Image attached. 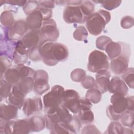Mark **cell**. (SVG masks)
Listing matches in <instances>:
<instances>
[{
    "instance_id": "obj_1",
    "label": "cell",
    "mask_w": 134,
    "mask_h": 134,
    "mask_svg": "<svg viewBox=\"0 0 134 134\" xmlns=\"http://www.w3.org/2000/svg\"><path fill=\"white\" fill-rule=\"evenodd\" d=\"M40 52L43 63L48 66H54L59 62L67 60L69 51L66 46L56 42L40 43Z\"/></svg>"
},
{
    "instance_id": "obj_2",
    "label": "cell",
    "mask_w": 134,
    "mask_h": 134,
    "mask_svg": "<svg viewBox=\"0 0 134 134\" xmlns=\"http://www.w3.org/2000/svg\"><path fill=\"white\" fill-rule=\"evenodd\" d=\"M110 19L111 15L109 12L100 9L87 17L85 21L86 28L90 34L97 36L102 33Z\"/></svg>"
},
{
    "instance_id": "obj_3",
    "label": "cell",
    "mask_w": 134,
    "mask_h": 134,
    "mask_svg": "<svg viewBox=\"0 0 134 134\" xmlns=\"http://www.w3.org/2000/svg\"><path fill=\"white\" fill-rule=\"evenodd\" d=\"M109 67L108 58L104 52L95 50L90 53L87 63L89 71L97 73L102 70H108Z\"/></svg>"
},
{
    "instance_id": "obj_4",
    "label": "cell",
    "mask_w": 134,
    "mask_h": 134,
    "mask_svg": "<svg viewBox=\"0 0 134 134\" xmlns=\"http://www.w3.org/2000/svg\"><path fill=\"white\" fill-rule=\"evenodd\" d=\"M64 88L59 85L53 86L50 92L46 94L43 98V104L45 111L52 108H55L62 104Z\"/></svg>"
},
{
    "instance_id": "obj_5",
    "label": "cell",
    "mask_w": 134,
    "mask_h": 134,
    "mask_svg": "<svg viewBox=\"0 0 134 134\" xmlns=\"http://www.w3.org/2000/svg\"><path fill=\"white\" fill-rule=\"evenodd\" d=\"M130 49L129 46L122 42V51L120 55L111 60L110 67L116 75H121L128 68Z\"/></svg>"
},
{
    "instance_id": "obj_6",
    "label": "cell",
    "mask_w": 134,
    "mask_h": 134,
    "mask_svg": "<svg viewBox=\"0 0 134 134\" xmlns=\"http://www.w3.org/2000/svg\"><path fill=\"white\" fill-rule=\"evenodd\" d=\"M41 43L55 42L59 37V31L55 20L50 19L43 21L42 26L39 29Z\"/></svg>"
},
{
    "instance_id": "obj_7",
    "label": "cell",
    "mask_w": 134,
    "mask_h": 134,
    "mask_svg": "<svg viewBox=\"0 0 134 134\" xmlns=\"http://www.w3.org/2000/svg\"><path fill=\"white\" fill-rule=\"evenodd\" d=\"M34 91L38 95H41L50 89L48 73L44 70L35 71L34 77Z\"/></svg>"
},
{
    "instance_id": "obj_8",
    "label": "cell",
    "mask_w": 134,
    "mask_h": 134,
    "mask_svg": "<svg viewBox=\"0 0 134 134\" xmlns=\"http://www.w3.org/2000/svg\"><path fill=\"white\" fill-rule=\"evenodd\" d=\"M80 96L74 90H67L64 91L62 105L74 114H77L80 109Z\"/></svg>"
},
{
    "instance_id": "obj_9",
    "label": "cell",
    "mask_w": 134,
    "mask_h": 134,
    "mask_svg": "<svg viewBox=\"0 0 134 134\" xmlns=\"http://www.w3.org/2000/svg\"><path fill=\"white\" fill-rule=\"evenodd\" d=\"M28 29L26 20H18L9 27L6 31V36L7 39L17 41L20 40L27 33Z\"/></svg>"
},
{
    "instance_id": "obj_10",
    "label": "cell",
    "mask_w": 134,
    "mask_h": 134,
    "mask_svg": "<svg viewBox=\"0 0 134 134\" xmlns=\"http://www.w3.org/2000/svg\"><path fill=\"white\" fill-rule=\"evenodd\" d=\"M63 18L68 24L82 23L85 21L80 6L67 5L63 12Z\"/></svg>"
},
{
    "instance_id": "obj_11",
    "label": "cell",
    "mask_w": 134,
    "mask_h": 134,
    "mask_svg": "<svg viewBox=\"0 0 134 134\" xmlns=\"http://www.w3.org/2000/svg\"><path fill=\"white\" fill-rule=\"evenodd\" d=\"M43 105L40 97L26 98L25 99L23 106L24 113L26 116H30L34 114L39 113L42 111Z\"/></svg>"
},
{
    "instance_id": "obj_12",
    "label": "cell",
    "mask_w": 134,
    "mask_h": 134,
    "mask_svg": "<svg viewBox=\"0 0 134 134\" xmlns=\"http://www.w3.org/2000/svg\"><path fill=\"white\" fill-rule=\"evenodd\" d=\"M18 41L24 48L29 52L31 48L41 43L39 30H30Z\"/></svg>"
},
{
    "instance_id": "obj_13",
    "label": "cell",
    "mask_w": 134,
    "mask_h": 134,
    "mask_svg": "<svg viewBox=\"0 0 134 134\" xmlns=\"http://www.w3.org/2000/svg\"><path fill=\"white\" fill-rule=\"evenodd\" d=\"M108 91L112 94H121L126 96L128 91V88L125 82L119 77L115 76L109 81Z\"/></svg>"
},
{
    "instance_id": "obj_14",
    "label": "cell",
    "mask_w": 134,
    "mask_h": 134,
    "mask_svg": "<svg viewBox=\"0 0 134 134\" xmlns=\"http://www.w3.org/2000/svg\"><path fill=\"white\" fill-rule=\"evenodd\" d=\"M110 77V73L108 70H102L96 73L95 75V87L98 89L102 94L105 93L108 91Z\"/></svg>"
},
{
    "instance_id": "obj_15",
    "label": "cell",
    "mask_w": 134,
    "mask_h": 134,
    "mask_svg": "<svg viewBox=\"0 0 134 134\" xmlns=\"http://www.w3.org/2000/svg\"><path fill=\"white\" fill-rule=\"evenodd\" d=\"M110 103L113 110L117 114H121L127 108V100L125 96L114 94L110 98Z\"/></svg>"
},
{
    "instance_id": "obj_16",
    "label": "cell",
    "mask_w": 134,
    "mask_h": 134,
    "mask_svg": "<svg viewBox=\"0 0 134 134\" xmlns=\"http://www.w3.org/2000/svg\"><path fill=\"white\" fill-rule=\"evenodd\" d=\"M43 21L42 15L39 10L28 15L26 20L27 27L30 30L40 29Z\"/></svg>"
},
{
    "instance_id": "obj_17",
    "label": "cell",
    "mask_w": 134,
    "mask_h": 134,
    "mask_svg": "<svg viewBox=\"0 0 134 134\" xmlns=\"http://www.w3.org/2000/svg\"><path fill=\"white\" fill-rule=\"evenodd\" d=\"M34 81L32 77H27L20 80L13 86L21 93L25 96L34 89Z\"/></svg>"
},
{
    "instance_id": "obj_18",
    "label": "cell",
    "mask_w": 134,
    "mask_h": 134,
    "mask_svg": "<svg viewBox=\"0 0 134 134\" xmlns=\"http://www.w3.org/2000/svg\"><path fill=\"white\" fill-rule=\"evenodd\" d=\"M18 108L15 106L5 104H2L0 107V118L5 120H12L17 117Z\"/></svg>"
},
{
    "instance_id": "obj_19",
    "label": "cell",
    "mask_w": 134,
    "mask_h": 134,
    "mask_svg": "<svg viewBox=\"0 0 134 134\" xmlns=\"http://www.w3.org/2000/svg\"><path fill=\"white\" fill-rule=\"evenodd\" d=\"M31 131L29 118L15 120L13 124V133L27 134Z\"/></svg>"
},
{
    "instance_id": "obj_20",
    "label": "cell",
    "mask_w": 134,
    "mask_h": 134,
    "mask_svg": "<svg viewBox=\"0 0 134 134\" xmlns=\"http://www.w3.org/2000/svg\"><path fill=\"white\" fill-rule=\"evenodd\" d=\"M105 50L108 58L111 60L121 54L122 51V42L111 41L107 45Z\"/></svg>"
},
{
    "instance_id": "obj_21",
    "label": "cell",
    "mask_w": 134,
    "mask_h": 134,
    "mask_svg": "<svg viewBox=\"0 0 134 134\" xmlns=\"http://www.w3.org/2000/svg\"><path fill=\"white\" fill-rule=\"evenodd\" d=\"M25 97V96L13 87L11 92L8 97V100L10 104L15 106L18 109H20L23 107Z\"/></svg>"
},
{
    "instance_id": "obj_22",
    "label": "cell",
    "mask_w": 134,
    "mask_h": 134,
    "mask_svg": "<svg viewBox=\"0 0 134 134\" xmlns=\"http://www.w3.org/2000/svg\"><path fill=\"white\" fill-rule=\"evenodd\" d=\"M32 132H39L43 130L46 127V121L40 116H34L29 118Z\"/></svg>"
},
{
    "instance_id": "obj_23",
    "label": "cell",
    "mask_w": 134,
    "mask_h": 134,
    "mask_svg": "<svg viewBox=\"0 0 134 134\" xmlns=\"http://www.w3.org/2000/svg\"><path fill=\"white\" fill-rule=\"evenodd\" d=\"M56 113L60 122L70 124L73 118V116L70 113L69 110L62 104L56 108Z\"/></svg>"
},
{
    "instance_id": "obj_24",
    "label": "cell",
    "mask_w": 134,
    "mask_h": 134,
    "mask_svg": "<svg viewBox=\"0 0 134 134\" xmlns=\"http://www.w3.org/2000/svg\"><path fill=\"white\" fill-rule=\"evenodd\" d=\"M3 77L4 80L13 85L20 80L19 71L16 66L8 69L4 73Z\"/></svg>"
},
{
    "instance_id": "obj_25",
    "label": "cell",
    "mask_w": 134,
    "mask_h": 134,
    "mask_svg": "<svg viewBox=\"0 0 134 134\" xmlns=\"http://www.w3.org/2000/svg\"><path fill=\"white\" fill-rule=\"evenodd\" d=\"M77 116L82 124H87L92 122L94 119V115L91 109L82 108L77 113Z\"/></svg>"
},
{
    "instance_id": "obj_26",
    "label": "cell",
    "mask_w": 134,
    "mask_h": 134,
    "mask_svg": "<svg viewBox=\"0 0 134 134\" xmlns=\"http://www.w3.org/2000/svg\"><path fill=\"white\" fill-rule=\"evenodd\" d=\"M121 125L125 127L133 128L134 114L133 111L126 110L122 113L120 115V118Z\"/></svg>"
},
{
    "instance_id": "obj_27",
    "label": "cell",
    "mask_w": 134,
    "mask_h": 134,
    "mask_svg": "<svg viewBox=\"0 0 134 134\" xmlns=\"http://www.w3.org/2000/svg\"><path fill=\"white\" fill-rule=\"evenodd\" d=\"M1 24L5 27H10L15 23L14 15L12 11L6 10L3 12L0 16Z\"/></svg>"
},
{
    "instance_id": "obj_28",
    "label": "cell",
    "mask_w": 134,
    "mask_h": 134,
    "mask_svg": "<svg viewBox=\"0 0 134 134\" xmlns=\"http://www.w3.org/2000/svg\"><path fill=\"white\" fill-rule=\"evenodd\" d=\"M51 133H75L76 132L70 124L60 122L50 131Z\"/></svg>"
},
{
    "instance_id": "obj_29",
    "label": "cell",
    "mask_w": 134,
    "mask_h": 134,
    "mask_svg": "<svg viewBox=\"0 0 134 134\" xmlns=\"http://www.w3.org/2000/svg\"><path fill=\"white\" fill-rule=\"evenodd\" d=\"M102 93L96 87H92L86 92L85 97L92 103H98L102 99Z\"/></svg>"
},
{
    "instance_id": "obj_30",
    "label": "cell",
    "mask_w": 134,
    "mask_h": 134,
    "mask_svg": "<svg viewBox=\"0 0 134 134\" xmlns=\"http://www.w3.org/2000/svg\"><path fill=\"white\" fill-rule=\"evenodd\" d=\"M80 7L83 14L85 21L87 17L93 13L95 9L94 4L90 1H82L80 5Z\"/></svg>"
},
{
    "instance_id": "obj_31",
    "label": "cell",
    "mask_w": 134,
    "mask_h": 134,
    "mask_svg": "<svg viewBox=\"0 0 134 134\" xmlns=\"http://www.w3.org/2000/svg\"><path fill=\"white\" fill-rule=\"evenodd\" d=\"M121 75L122 80L125 82L127 85L130 88L134 87V69L133 68H128Z\"/></svg>"
},
{
    "instance_id": "obj_32",
    "label": "cell",
    "mask_w": 134,
    "mask_h": 134,
    "mask_svg": "<svg viewBox=\"0 0 134 134\" xmlns=\"http://www.w3.org/2000/svg\"><path fill=\"white\" fill-rule=\"evenodd\" d=\"M13 85L4 79H1L0 82V97L1 100L7 98L11 92Z\"/></svg>"
},
{
    "instance_id": "obj_33",
    "label": "cell",
    "mask_w": 134,
    "mask_h": 134,
    "mask_svg": "<svg viewBox=\"0 0 134 134\" xmlns=\"http://www.w3.org/2000/svg\"><path fill=\"white\" fill-rule=\"evenodd\" d=\"M124 127L119 122L117 121H114L111 122L105 133H112V134H121L124 133Z\"/></svg>"
},
{
    "instance_id": "obj_34",
    "label": "cell",
    "mask_w": 134,
    "mask_h": 134,
    "mask_svg": "<svg viewBox=\"0 0 134 134\" xmlns=\"http://www.w3.org/2000/svg\"><path fill=\"white\" fill-rule=\"evenodd\" d=\"M88 35V31L84 26H78L73 34L74 39L77 41H85Z\"/></svg>"
},
{
    "instance_id": "obj_35",
    "label": "cell",
    "mask_w": 134,
    "mask_h": 134,
    "mask_svg": "<svg viewBox=\"0 0 134 134\" xmlns=\"http://www.w3.org/2000/svg\"><path fill=\"white\" fill-rule=\"evenodd\" d=\"M16 67L19 71L20 80L27 77H34L35 71L32 68L24 64L17 65Z\"/></svg>"
},
{
    "instance_id": "obj_36",
    "label": "cell",
    "mask_w": 134,
    "mask_h": 134,
    "mask_svg": "<svg viewBox=\"0 0 134 134\" xmlns=\"http://www.w3.org/2000/svg\"><path fill=\"white\" fill-rule=\"evenodd\" d=\"M14 120H5L0 118V133L1 134L12 133Z\"/></svg>"
},
{
    "instance_id": "obj_37",
    "label": "cell",
    "mask_w": 134,
    "mask_h": 134,
    "mask_svg": "<svg viewBox=\"0 0 134 134\" xmlns=\"http://www.w3.org/2000/svg\"><path fill=\"white\" fill-rule=\"evenodd\" d=\"M40 6L38 2L36 1H29L27 2L26 5L23 7L24 13L28 15L31 13L39 10Z\"/></svg>"
},
{
    "instance_id": "obj_38",
    "label": "cell",
    "mask_w": 134,
    "mask_h": 134,
    "mask_svg": "<svg viewBox=\"0 0 134 134\" xmlns=\"http://www.w3.org/2000/svg\"><path fill=\"white\" fill-rule=\"evenodd\" d=\"M0 61H1V79H2L5 72L8 69L11 68L12 65V63L11 60L9 59V58L5 55H1Z\"/></svg>"
},
{
    "instance_id": "obj_39",
    "label": "cell",
    "mask_w": 134,
    "mask_h": 134,
    "mask_svg": "<svg viewBox=\"0 0 134 134\" xmlns=\"http://www.w3.org/2000/svg\"><path fill=\"white\" fill-rule=\"evenodd\" d=\"M95 3H99L102 4V6L108 10H111L117 8L121 4L120 1H93Z\"/></svg>"
},
{
    "instance_id": "obj_40",
    "label": "cell",
    "mask_w": 134,
    "mask_h": 134,
    "mask_svg": "<svg viewBox=\"0 0 134 134\" xmlns=\"http://www.w3.org/2000/svg\"><path fill=\"white\" fill-rule=\"evenodd\" d=\"M86 76V72L82 69H75L73 70L70 74L72 80L75 82H80Z\"/></svg>"
},
{
    "instance_id": "obj_41",
    "label": "cell",
    "mask_w": 134,
    "mask_h": 134,
    "mask_svg": "<svg viewBox=\"0 0 134 134\" xmlns=\"http://www.w3.org/2000/svg\"><path fill=\"white\" fill-rule=\"evenodd\" d=\"M111 41V38L106 36H99L96 40V47L100 50H105L107 45Z\"/></svg>"
},
{
    "instance_id": "obj_42",
    "label": "cell",
    "mask_w": 134,
    "mask_h": 134,
    "mask_svg": "<svg viewBox=\"0 0 134 134\" xmlns=\"http://www.w3.org/2000/svg\"><path fill=\"white\" fill-rule=\"evenodd\" d=\"M28 58L33 61H39L42 60V57L40 52V44L33 47L29 50Z\"/></svg>"
},
{
    "instance_id": "obj_43",
    "label": "cell",
    "mask_w": 134,
    "mask_h": 134,
    "mask_svg": "<svg viewBox=\"0 0 134 134\" xmlns=\"http://www.w3.org/2000/svg\"><path fill=\"white\" fill-rule=\"evenodd\" d=\"M134 25V19L132 16H125L120 21V26L124 29H129Z\"/></svg>"
},
{
    "instance_id": "obj_44",
    "label": "cell",
    "mask_w": 134,
    "mask_h": 134,
    "mask_svg": "<svg viewBox=\"0 0 134 134\" xmlns=\"http://www.w3.org/2000/svg\"><path fill=\"white\" fill-rule=\"evenodd\" d=\"M82 86L85 89H90L95 87V80L91 76H85L81 81Z\"/></svg>"
},
{
    "instance_id": "obj_45",
    "label": "cell",
    "mask_w": 134,
    "mask_h": 134,
    "mask_svg": "<svg viewBox=\"0 0 134 134\" xmlns=\"http://www.w3.org/2000/svg\"><path fill=\"white\" fill-rule=\"evenodd\" d=\"M106 114L107 117L113 121H118L120 118V114L116 113L113 109L111 105L108 106L106 109Z\"/></svg>"
},
{
    "instance_id": "obj_46",
    "label": "cell",
    "mask_w": 134,
    "mask_h": 134,
    "mask_svg": "<svg viewBox=\"0 0 134 134\" xmlns=\"http://www.w3.org/2000/svg\"><path fill=\"white\" fill-rule=\"evenodd\" d=\"M39 10L42 15L43 21L51 19V17L52 16V9L40 6Z\"/></svg>"
},
{
    "instance_id": "obj_47",
    "label": "cell",
    "mask_w": 134,
    "mask_h": 134,
    "mask_svg": "<svg viewBox=\"0 0 134 134\" xmlns=\"http://www.w3.org/2000/svg\"><path fill=\"white\" fill-rule=\"evenodd\" d=\"M81 133H100V131L95 125H89L82 129Z\"/></svg>"
},
{
    "instance_id": "obj_48",
    "label": "cell",
    "mask_w": 134,
    "mask_h": 134,
    "mask_svg": "<svg viewBox=\"0 0 134 134\" xmlns=\"http://www.w3.org/2000/svg\"><path fill=\"white\" fill-rule=\"evenodd\" d=\"M38 2L40 7L51 9L54 7L55 1H39Z\"/></svg>"
},
{
    "instance_id": "obj_49",
    "label": "cell",
    "mask_w": 134,
    "mask_h": 134,
    "mask_svg": "<svg viewBox=\"0 0 134 134\" xmlns=\"http://www.w3.org/2000/svg\"><path fill=\"white\" fill-rule=\"evenodd\" d=\"M127 100V110L133 111L134 106V97L133 96L126 97Z\"/></svg>"
},
{
    "instance_id": "obj_50",
    "label": "cell",
    "mask_w": 134,
    "mask_h": 134,
    "mask_svg": "<svg viewBox=\"0 0 134 134\" xmlns=\"http://www.w3.org/2000/svg\"><path fill=\"white\" fill-rule=\"evenodd\" d=\"M27 1H21V0H16V1H5V3L9 4L12 5H16L19 6H24L27 3Z\"/></svg>"
}]
</instances>
